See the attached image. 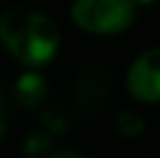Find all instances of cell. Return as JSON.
<instances>
[{"mask_svg": "<svg viewBox=\"0 0 160 158\" xmlns=\"http://www.w3.org/2000/svg\"><path fill=\"white\" fill-rule=\"evenodd\" d=\"M0 42L23 65H44L58 51L60 33L51 19L32 9H7L0 16Z\"/></svg>", "mask_w": 160, "mask_h": 158, "instance_id": "cell-1", "label": "cell"}, {"mask_svg": "<svg viewBox=\"0 0 160 158\" xmlns=\"http://www.w3.org/2000/svg\"><path fill=\"white\" fill-rule=\"evenodd\" d=\"M72 19L81 30L95 35H116L135 21L132 0H74Z\"/></svg>", "mask_w": 160, "mask_h": 158, "instance_id": "cell-2", "label": "cell"}, {"mask_svg": "<svg viewBox=\"0 0 160 158\" xmlns=\"http://www.w3.org/2000/svg\"><path fill=\"white\" fill-rule=\"evenodd\" d=\"M109 93V70L102 63H93L81 70L74 84V110L84 116H93L102 110Z\"/></svg>", "mask_w": 160, "mask_h": 158, "instance_id": "cell-3", "label": "cell"}, {"mask_svg": "<svg viewBox=\"0 0 160 158\" xmlns=\"http://www.w3.org/2000/svg\"><path fill=\"white\" fill-rule=\"evenodd\" d=\"M128 89L137 100L160 102V47L148 49L132 63L128 72Z\"/></svg>", "mask_w": 160, "mask_h": 158, "instance_id": "cell-4", "label": "cell"}, {"mask_svg": "<svg viewBox=\"0 0 160 158\" xmlns=\"http://www.w3.org/2000/svg\"><path fill=\"white\" fill-rule=\"evenodd\" d=\"M14 93H16L19 105L37 107L44 100V95H47V84H44V79L40 74L28 72V74H23V77H19V81H16V86H14Z\"/></svg>", "mask_w": 160, "mask_h": 158, "instance_id": "cell-5", "label": "cell"}, {"mask_svg": "<svg viewBox=\"0 0 160 158\" xmlns=\"http://www.w3.org/2000/svg\"><path fill=\"white\" fill-rule=\"evenodd\" d=\"M116 128H118V133H121V135H125V137H135V135H139L142 130L146 128V121H144V119H142L137 112L125 110V112H121V114H118V119H116Z\"/></svg>", "mask_w": 160, "mask_h": 158, "instance_id": "cell-6", "label": "cell"}, {"mask_svg": "<svg viewBox=\"0 0 160 158\" xmlns=\"http://www.w3.org/2000/svg\"><path fill=\"white\" fill-rule=\"evenodd\" d=\"M49 158H84V156H79V154H68V151H63V154H53V156H49Z\"/></svg>", "mask_w": 160, "mask_h": 158, "instance_id": "cell-7", "label": "cell"}, {"mask_svg": "<svg viewBox=\"0 0 160 158\" xmlns=\"http://www.w3.org/2000/svg\"><path fill=\"white\" fill-rule=\"evenodd\" d=\"M5 135V114H2V110H0V137Z\"/></svg>", "mask_w": 160, "mask_h": 158, "instance_id": "cell-8", "label": "cell"}, {"mask_svg": "<svg viewBox=\"0 0 160 158\" xmlns=\"http://www.w3.org/2000/svg\"><path fill=\"white\" fill-rule=\"evenodd\" d=\"M132 3H139V5H151V3H156V0H132Z\"/></svg>", "mask_w": 160, "mask_h": 158, "instance_id": "cell-9", "label": "cell"}]
</instances>
